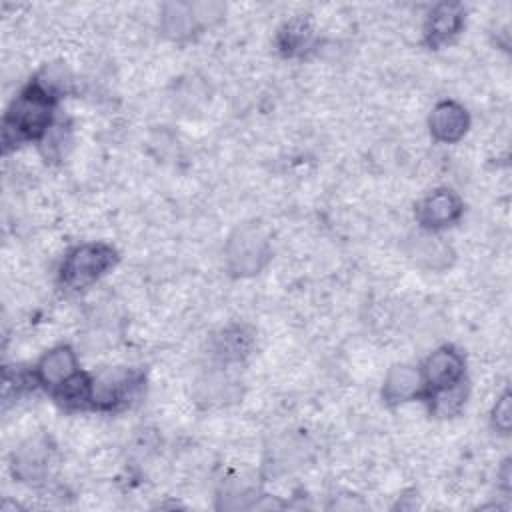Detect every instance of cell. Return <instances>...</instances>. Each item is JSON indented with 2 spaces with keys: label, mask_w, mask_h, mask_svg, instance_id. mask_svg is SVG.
Segmentation results:
<instances>
[{
  "label": "cell",
  "mask_w": 512,
  "mask_h": 512,
  "mask_svg": "<svg viewBox=\"0 0 512 512\" xmlns=\"http://www.w3.org/2000/svg\"><path fill=\"white\" fill-rule=\"evenodd\" d=\"M56 100L30 82L10 104L2 122V144L4 150L16 148L18 144L36 140L48 132L54 124Z\"/></svg>",
  "instance_id": "1"
},
{
  "label": "cell",
  "mask_w": 512,
  "mask_h": 512,
  "mask_svg": "<svg viewBox=\"0 0 512 512\" xmlns=\"http://www.w3.org/2000/svg\"><path fill=\"white\" fill-rule=\"evenodd\" d=\"M118 260V254L112 246L104 242H90L72 248L62 266L60 282L70 290H82L102 278Z\"/></svg>",
  "instance_id": "2"
},
{
  "label": "cell",
  "mask_w": 512,
  "mask_h": 512,
  "mask_svg": "<svg viewBox=\"0 0 512 512\" xmlns=\"http://www.w3.org/2000/svg\"><path fill=\"white\" fill-rule=\"evenodd\" d=\"M272 248L266 234L256 226L236 230L226 244V264L236 276H254L270 260Z\"/></svg>",
  "instance_id": "3"
},
{
  "label": "cell",
  "mask_w": 512,
  "mask_h": 512,
  "mask_svg": "<svg viewBox=\"0 0 512 512\" xmlns=\"http://www.w3.org/2000/svg\"><path fill=\"white\" fill-rule=\"evenodd\" d=\"M142 376L130 368H104L92 376L90 408L94 410H118L136 398Z\"/></svg>",
  "instance_id": "4"
},
{
  "label": "cell",
  "mask_w": 512,
  "mask_h": 512,
  "mask_svg": "<svg viewBox=\"0 0 512 512\" xmlns=\"http://www.w3.org/2000/svg\"><path fill=\"white\" fill-rule=\"evenodd\" d=\"M424 382V396L436 390H444L464 382L466 362L454 346H440L430 352L420 368ZM422 396V398H424Z\"/></svg>",
  "instance_id": "5"
},
{
  "label": "cell",
  "mask_w": 512,
  "mask_h": 512,
  "mask_svg": "<svg viewBox=\"0 0 512 512\" xmlns=\"http://www.w3.org/2000/svg\"><path fill=\"white\" fill-rule=\"evenodd\" d=\"M464 204L460 196L448 188H438L426 194L416 204V220L428 232H438L460 220Z\"/></svg>",
  "instance_id": "6"
},
{
  "label": "cell",
  "mask_w": 512,
  "mask_h": 512,
  "mask_svg": "<svg viewBox=\"0 0 512 512\" xmlns=\"http://www.w3.org/2000/svg\"><path fill=\"white\" fill-rule=\"evenodd\" d=\"M464 26V8L458 2L436 4L424 22V42L430 48L450 44Z\"/></svg>",
  "instance_id": "7"
},
{
  "label": "cell",
  "mask_w": 512,
  "mask_h": 512,
  "mask_svg": "<svg viewBox=\"0 0 512 512\" xmlns=\"http://www.w3.org/2000/svg\"><path fill=\"white\" fill-rule=\"evenodd\" d=\"M78 372H80V368H78L76 352L66 344L50 348L38 360V364L34 368V376H36L38 384L48 388L50 392L60 388L64 382H68Z\"/></svg>",
  "instance_id": "8"
},
{
  "label": "cell",
  "mask_w": 512,
  "mask_h": 512,
  "mask_svg": "<svg viewBox=\"0 0 512 512\" xmlns=\"http://www.w3.org/2000/svg\"><path fill=\"white\" fill-rule=\"evenodd\" d=\"M428 128L436 142L454 144L460 138H464V134L468 132L470 116L464 110V106H460L458 102L442 100L434 106L428 118Z\"/></svg>",
  "instance_id": "9"
},
{
  "label": "cell",
  "mask_w": 512,
  "mask_h": 512,
  "mask_svg": "<svg viewBox=\"0 0 512 512\" xmlns=\"http://www.w3.org/2000/svg\"><path fill=\"white\" fill-rule=\"evenodd\" d=\"M424 396V382L420 368L410 364H394L384 378L382 398L390 406H398Z\"/></svg>",
  "instance_id": "10"
},
{
  "label": "cell",
  "mask_w": 512,
  "mask_h": 512,
  "mask_svg": "<svg viewBox=\"0 0 512 512\" xmlns=\"http://www.w3.org/2000/svg\"><path fill=\"white\" fill-rule=\"evenodd\" d=\"M162 30L168 38L180 42L192 38L200 28H204L194 12L192 2H170L164 4L160 16Z\"/></svg>",
  "instance_id": "11"
},
{
  "label": "cell",
  "mask_w": 512,
  "mask_h": 512,
  "mask_svg": "<svg viewBox=\"0 0 512 512\" xmlns=\"http://www.w3.org/2000/svg\"><path fill=\"white\" fill-rule=\"evenodd\" d=\"M48 446L44 442L38 440H30L24 446L18 448V452H14V460H12V468L14 474L22 480H38L48 466Z\"/></svg>",
  "instance_id": "12"
},
{
  "label": "cell",
  "mask_w": 512,
  "mask_h": 512,
  "mask_svg": "<svg viewBox=\"0 0 512 512\" xmlns=\"http://www.w3.org/2000/svg\"><path fill=\"white\" fill-rule=\"evenodd\" d=\"M252 332L246 326H230L214 340V352L224 362H238L250 354Z\"/></svg>",
  "instance_id": "13"
},
{
  "label": "cell",
  "mask_w": 512,
  "mask_h": 512,
  "mask_svg": "<svg viewBox=\"0 0 512 512\" xmlns=\"http://www.w3.org/2000/svg\"><path fill=\"white\" fill-rule=\"evenodd\" d=\"M54 400L62 404L68 410H84L90 408V398H92V376L78 372L72 376L68 382H64L60 388L52 392Z\"/></svg>",
  "instance_id": "14"
},
{
  "label": "cell",
  "mask_w": 512,
  "mask_h": 512,
  "mask_svg": "<svg viewBox=\"0 0 512 512\" xmlns=\"http://www.w3.org/2000/svg\"><path fill=\"white\" fill-rule=\"evenodd\" d=\"M412 254L420 264L428 268H444L450 262L452 250L436 236V232L424 230V234L416 238Z\"/></svg>",
  "instance_id": "15"
},
{
  "label": "cell",
  "mask_w": 512,
  "mask_h": 512,
  "mask_svg": "<svg viewBox=\"0 0 512 512\" xmlns=\"http://www.w3.org/2000/svg\"><path fill=\"white\" fill-rule=\"evenodd\" d=\"M314 30L308 20L294 18L278 34V46L286 56H300L312 44Z\"/></svg>",
  "instance_id": "16"
},
{
  "label": "cell",
  "mask_w": 512,
  "mask_h": 512,
  "mask_svg": "<svg viewBox=\"0 0 512 512\" xmlns=\"http://www.w3.org/2000/svg\"><path fill=\"white\" fill-rule=\"evenodd\" d=\"M422 400L428 402L432 416H438V418L456 416L466 402V382H460V384L444 388V390L430 392Z\"/></svg>",
  "instance_id": "17"
},
{
  "label": "cell",
  "mask_w": 512,
  "mask_h": 512,
  "mask_svg": "<svg viewBox=\"0 0 512 512\" xmlns=\"http://www.w3.org/2000/svg\"><path fill=\"white\" fill-rule=\"evenodd\" d=\"M32 82H34L40 90H44L50 98H54L56 102H58L64 94H68L70 84H72L70 74H68V70H66L62 64H48V66H44V68L36 74V78H34Z\"/></svg>",
  "instance_id": "18"
},
{
  "label": "cell",
  "mask_w": 512,
  "mask_h": 512,
  "mask_svg": "<svg viewBox=\"0 0 512 512\" xmlns=\"http://www.w3.org/2000/svg\"><path fill=\"white\" fill-rule=\"evenodd\" d=\"M68 144H70V130L60 120H54V124L48 128V132L40 138V150H42L44 158L50 162L62 160Z\"/></svg>",
  "instance_id": "19"
},
{
  "label": "cell",
  "mask_w": 512,
  "mask_h": 512,
  "mask_svg": "<svg viewBox=\"0 0 512 512\" xmlns=\"http://www.w3.org/2000/svg\"><path fill=\"white\" fill-rule=\"evenodd\" d=\"M512 398L510 392L506 390L504 394L498 396L494 408H492V426L500 432V434H508L510 432V424H512V406H510Z\"/></svg>",
  "instance_id": "20"
}]
</instances>
